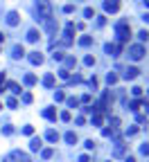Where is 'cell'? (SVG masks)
<instances>
[{
  "label": "cell",
  "mask_w": 149,
  "mask_h": 162,
  "mask_svg": "<svg viewBox=\"0 0 149 162\" xmlns=\"http://www.w3.org/2000/svg\"><path fill=\"white\" fill-rule=\"evenodd\" d=\"M115 36H118L120 45L131 39V25H129V21H120V23L115 25Z\"/></svg>",
  "instance_id": "6da1fadb"
},
{
  "label": "cell",
  "mask_w": 149,
  "mask_h": 162,
  "mask_svg": "<svg viewBox=\"0 0 149 162\" xmlns=\"http://www.w3.org/2000/svg\"><path fill=\"white\" fill-rule=\"evenodd\" d=\"M36 16H39L41 21L52 18V5H50V0H36Z\"/></svg>",
  "instance_id": "7a4b0ae2"
},
{
  "label": "cell",
  "mask_w": 149,
  "mask_h": 162,
  "mask_svg": "<svg viewBox=\"0 0 149 162\" xmlns=\"http://www.w3.org/2000/svg\"><path fill=\"white\" fill-rule=\"evenodd\" d=\"M145 54H147V52H145V45H140V43L129 45V50H127V56H129L131 61H140Z\"/></svg>",
  "instance_id": "3957f363"
},
{
  "label": "cell",
  "mask_w": 149,
  "mask_h": 162,
  "mask_svg": "<svg viewBox=\"0 0 149 162\" xmlns=\"http://www.w3.org/2000/svg\"><path fill=\"white\" fill-rule=\"evenodd\" d=\"M104 12H106V14L120 12V0H104Z\"/></svg>",
  "instance_id": "277c9868"
},
{
  "label": "cell",
  "mask_w": 149,
  "mask_h": 162,
  "mask_svg": "<svg viewBox=\"0 0 149 162\" xmlns=\"http://www.w3.org/2000/svg\"><path fill=\"white\" fill-rule=\"evenodd\" d=\"M104 50H106V54H108V56H120V54H122V45L106 43V45H104Z\"/></svg>",
  "instance_id": "5b68a950"
},
{
  "label": "cell",
  "mask_w": 149,
  "mask_h": 162,
  "mask_svg": "<svg viewBox=\"0 0 149 162\" xmlns=\"http://www.w3.org/2000/svg\"><path fill=\"white\" fill-rule=\"evenodd\" d=\"M45 32H48V34H57V32H59L57 18H48V21H45Z\"/></svg>",
  "instance_id": "8992f818"
},
{
  "label": "cell",
  "mask_w": 149,
  "mask_h": 162,
  "mask_svg": "<svg viewBox=\"0 0 149 162\" xmlns=\"http://www.w3.org/2000/svg\"><path fill=\"white\" fill-rule=\"evenodd\" d=\"M138 74H140V68H136V65H129V68L124 70V79H127V81H133Z\"/></svg>",
  "instance_id": "52a82bcc"
},
{
  "label": "cell",
  "mask_w": 149,
  "mask_h": 162,
  "mask_svg": "<svg viewBox=\"0 0 149 162\" xmlns=\"http://www.w3.org/2000/svg\"><path fill=\"white\" fill-rule=\"evenodd\" d=\"M45 140H48V142H52V144H57V142L61 140V135H59V131L48 128V131H45Z\"/></svg>",
  "instance_id": "ba28073f"
},
{
  "label": "cell",
  "mask_w": 149,
  "mask_h": 162,
  "mask_svg": "<svg viewBox=\"0 0 149 162\" xmlns=\"http://www.w3.org/2000/svg\"><path fill=\"white\" fill-rule=\"evenodd\" d=\"M18 23H21V14H18V12H9L7 14V25L9 27H16Z\"/></svg>",
  "instance_id": "9c48e42d"
},
{
  "label": "cell",
  "mask_w": 149,
  "mask_h": 162,
  "mask_svg": "<svg viewBox=\"0 0 149 162\" xmlns=\"http://www.w3.org/2000/svg\"><path fill=\"white\" fill-rule=\"evenodd\" d=\"M124 153H127V144L124 142H118L115 149H113V158H122Z\"/></svg>",
  "instance_id": "30bf717a"
},
{
  "label": "cell",
  "mask_w": 149,
  "mask_h": 162,
  "mask_svg": "<svg viewBox=\"0 0 149 162\" xmlns=\"http://www.w3.org/2000/svg\"><path fill=\"white\" fill-rule=\"evenodd\" d=\"M12 162H32V160H30V155L21 153V151H14L12 153Z\"/></svg>",
  "instance_id": "8fae6325"
},
{
  "label": "cell",
  "mask_w": 149,
  "mask_h": 162,
  "mask_svg": "<svg viewBox=\"0 0 149 162\" xmlns=\"http://www.w3.org/2000/svg\"><path fill=\"white\" fill-rule=\"evenodd\" d=\"M43 149V140L41 137H32L30 140V151H41Z\"/></svg>",
  "instance_id": "7c38bea8"
},
{
  "label": "cell",
  "mask_w": 149,
  "mask_h": 162,
  "mask_svg": "<svg viewBox=\"0 0 149 162\" xmlns=\"http://www.w3.org/2000/svg\"><path fill=\"white\" fill-rule=\"evenodd\" d=\"M74 65H77V59H74V56H66V59H63V70H72Z\"/></svg>",
  "instance_id": "4fadbf2b"
},
{
  "label": "cell",
  "mask_w": 149,
  "mask_h": 162,
  "mask_svg": "<svg viewBox=\"0 0 149 162\" xmlns=\"http://www.w3.org/2000/svg\"><path fill=\"white\" fill-rule=\"evenodd\" d=\"M23 56H25V47H23V45H14L12 59H23Z\"/></svg>",
  "instance_id": "5bb4252c"
},
{
  "label": "cell",
  "mask_w": 149,
  "mask_h": 162,
  "mask_svg": "<svg viewBox=\"0 0 149 162\" xmlns=\"http://www.w3.org/2000/svg\"><path fill=\"white\" fill-rule=\"evenodd\" d=\"M30 63H32V65H41V63H43V54H41V52H32V54H30Z\"/></svg>",
  "instance_id": "9a60e30c"
},
{
  "label": "cell",
  "mask_w": 149,
  "mask_h": 162,
  "mask_svg": "<svg viewBox=\"0 0 149 162\" xmlns=\"http://www.w3.org/2000/svg\"><path fill=\"white\" fill-rule=\"evenodd\" d=\"M90 124H93V126H102V124H104V115H102V113H93Z\"/></svg>",
  "instance_id": "2e32d148"
},
{
  "label": "cell",
  "mask_w": 149,
  "mask_h": 162,
  "mask_svg": "<svg viewBox=\"0 0 149 162\" xmlns=\"http://www.w3.org/2000/svg\"><path fill=\"white\" fill-rule=\"evenodd\" d=\"M43 117L50 119V122H57V108H45L43 110Z\"/></svg>",
  "instance_id": "e0dca14e"
},
{
  "label": "cell",
  "mask_w": 149,
  "mask_h": 162,
  "mask_svg": "<svg viewBox=\"0 0 149 162\" xmlns=\"http://www.w3.org/2000/svg\"><path fill=\"white\" fill-rule=\"evenodd\" d=\"M23 81H25V86H36V81H39V77H36V74H32V72H27L25 77H23Z\"/></svg>",
  "instance_id": "ac0fdd59"
},
{
  "label": "cell",
  "mask_w": 149,
  "mask_h": 162,
  "mask_svg": "<svg viewBox=\"0 0 149 162\" xmlns=\"http://www.w3.org/2000/svg\"><path fill=\"white\" fill-rule=\"evenodd\" d=\"M63 140H66L68 144H72V146H74V144H77V133H74V131H68L66 135H63Z\"/></svg>",
  "instance_id": "d6986e66"
},
{
  "label": "cell",
  "mask_w": 149,
  "mask_h": 162,
  "mask_svg": "<svg viewBox=\"0 0 149 162\" xmlns=\"http://www.w3.org/2000/svg\"><path fill=\"white\" fill-rule=\"evenodd\" d=\"M54 81H57V79H54V74H52V72L43 77V86H45V88H54Z\"/></svg>",
  "instance_id": "ffe728a7"
},
{
  "label": "cell",
  "mask_w": 149,
  "mask_h": 162,
  "mask_svg": "<svg viewBox=\"0 0 149 162\" xmlns=\"http://www.w3.org/2000/svg\"><path fill=\"white\" fill-rule=\"evenodd\" d=\"M27 41H30V43L39 41V30H30V32H27Z\"/></svg>",
  "instance_id": "44dd1931"
},
{
  "label": "cell",
  "mask_w": 149,
  "mask_h": 162,
  "mask_svg": "<svg viewBox=\"0 0 149 162\" xmlns=\"http://www.w3.org/2000/svg\"><path fill=\"white\" fill-rule=\"evenodd\" d=\"M7 88H9V90H12L14 95H21V86H18L16 81H9V83H7Z\"/></svg>",
  "instance_id": "7402d4cb"
},
{
  "label": "cell",
  "mask_w": 149,
  "mask_h": 162,
  "mask_svg": "<svg viewBox=\"0 0 149 162\" xmlns=\"http://www.w3.org/2000/svg\"><path fill=\"white\" fill-rule=\"evenodd\" d=\"M118 79H120V77H118L115 72H108V74H106V83H108V86H113V83H118Z\"/></svg>",
  "instance_id": "603a6c76"
},
{
  "label": "cell",
  "mask_w": 149,
  "mask_h": 162,
  "mask_svg": "<svg viewBox=\"0 0 149 162\" xmlns=\"http://www.w3.org/2000/svg\"><path fill=\"white\" fill-rule=\"evenodd\" d=\"M79 45H81V47L93 45V36H81V39H79Z\"/></svg>",
  "instance_id": "cb8c5ba5"
},
{
  "label": "cell",
  "mask_w": 149,
  "mask_h": 162,
  "mask_svg": "<svg viewBox=\"0 0 149 162\" xmlns=\"http://www.w3.org/2000/svg\"><path fill=\"white\" fill-rule=\"evenodd\" d=\"M140 106H142V101H140V99H133L131 104H129V108H131L133 113H138V110H140Z\"/></svg>",
  "instance_id": "d4e9b609"
},
{
  "label": "cell",
  "mask_w": 149,
  "mask_h": 162,
  "mask_svg": "<svg viewBox=\"0 0 149 162\" xmlns=\"http://www.w3.org/2000/svg\"><path fill=\"white\" fill-rule=\"evenodd\" d=\"M66 101H68V108H77V106H79V99H77V97H68Z\"/></svg>",
  "instance_id": "484cf974"
},
{
  "label": "cell",
  "mask_w": 149,
  "mask_h": 162,
  "mask_svg": "<svg viewBox=\"0 0 149 162\" xmlns=\"http://www.w3.org/2000/svg\"><path fill=\"white\" fill-rule=\"evenodd\" d=\"M84 18H95V9H93V7H86V9H84Z\"/></svg>",
  "instance_id": "4316f807"
},
{
  "label": "cell",
  "mask_w": 149,
  "mask_h": 162,
  "mask_svg": "<svg viewBox=\"0 0 149 162\" xmlns=\"http://www.w3.org/2000/svg\"><path fill=\"white\" fill-rule=\"evenodd\" d=\"M54 101H66V92H63V90H57V92H54Z\"/></svg>",
  "instance_id": "83f0119b"
},
{
  "label": "cell",
  "mask_w": 149,
  "mask_h": 162,
  "mask_svg": "<svg viewBox=\"0 0 149 162\" xmlns=\"http://www.w3.org/2000/svg\"><path fill=\"white\" fill-rule=\"evenodd\" d=\"M41 155H43V160H50V158L54 155V149H43V153H41Z\"/></svg>",
  "instance_id": "f1b7e54d"
},
{
  "label": "cell",
  "mask_w": 149,
  "mask_h": 162,
  "mask_svg": "<svg viewBox=\"0 0 149 162\" xmlns=\"http://www.w3.org/2000/svg\"><path fill=\"white\" fill-rule=\"evenodd\" d=\"M23 101H25V104H32V101H34V95H32V92H23Z\"/></svg>",
  "instance_id": "f546056e"
},
{
  "label": "cell",
  "mask_w": 149,
  "mask_h": 162,
  "mask_svg": "<svg viewBox=\"0 0 149 162\" xmlns=\"http://www.w3.org/2000/svg\"><path fill=\"white\" fill-rule=\"evenodd\" d=\"M7 106H9V108H18V99H16V97H9V99H7Z\"/></svg>",
  "instance_id": "4dcf8cb0"
},
{
  "label": "cell",
  "mask_w": 149,
  "mask_h": 162,
  "mask_svg": "<svg viewBox=\"0 0 149 162\" xmlns=\"http://www.w3.org/2000/svg\"><path fill=\"white\" fill-rule=\"evenodd\" d=\"M147 39H149V34H147L145 30H142V32H138V41H140V45H142V43H145Z\"/></svg>",
  "instance_id": "1f68e13d"
},
{
  "label": "cell",
  "mask_w": 149,
  "mask_h": 162,
  "mask_svg": "<svg viewBox=\"0 0 149 162\" xmlns=\"http://www.w3.org/2000/svg\"><path fill=\"white\" fill-rule=\"evenodd\" d=\"M88 86H90V88H93V90H97V86H99V81H97V77H90V79H88Z\"/></svg>",
  "instance_id": "d6a6232c"
},
{
  "label": "cell",
  "mask_w": 149,
  "mask_h": 162,
  "mask_svg": "<svg viewBox=\"0 0 149 162\" xmlns=\"http://www.w3.org/2000/svg\"><path fill=\"white\" fill-rule=\"evenodd\" d=\"M131 95H133V97H140V95H142V88H140V86H133V88H131Z\"/></svg>",
  "instance_id": "836d02e7"
},
{
  "label": "cell",
  "mask_w": 149,
  "mask_h": 162,
  "mask_svg": "<svg viewBox=\"0 0 149 162\" xmlns=\"http://www.w3.org/2000/svg\"><path fill=\"white\" fill-rule=\"evenodd\" d=\"M84 63H86L88 68H90V65H95V56H93V54H88L86 59H84Z\"/></svg>",
  "instance_id": "e575fe53"
},
{
  "label": "cell",
  "mask_w": 149,
  "mask_h": 162,
  "mask_svg": "<svg viewBox=\"0 0 149 162\" xmlns=\"http://www.w3.org/2000/svg\"><path fill=\"white\" fill-rule=\"evenodd\" d=\"M52 59H54V61H63V59H66V54H63V52H54Z\"/></svg>",
  "instance_id": "d590c367"
},
{
  "label": "cell",
  "mask_w": 149,
  "mask_h": 162,
  "mask_svg": "<svg viewBox=\"0 0 149 162\" xmlns=\"http://www.w3.org/2000/svg\"><path fill=\"white\" fill-rule=\"evenodd\" d=\"M23 133H25V135H34V126H30V124L23 126Z\"/></svg>",
  "instance_id": "8d00e7d4"
},
{
  "label": "cell",
  "mask_w": 149,
  "mask_h": 162,
  "mask_svg": "<svg viewBox=\"0 0 149 162\" xmlns=\"http://www.w3.org/2000/svg\"><path fill=\"white\" fill-rule=\"evenodd\" d=\"M61 119H63V122H70V119H72L70 110H63V113H61Z\"/></svg>",
  "instance_id": "74e56055"
},
{
  "label": "cell",
  "mask_w": 149,
  "mask_h": 162,
  "mask_svg": "<svg viewBox=\"0 0 149 162\" xmlns=\"http://www.w3.org/2000/svg\"><path fill=\"white\" fill-rule=\"evenodd\" d=\"M63 12H66V14H72V12H74V5H72V2L63 5Z\"/></svg>",
  "instance_id": "f35d334b"
},
{
  "label": "cell",
  "mask_w": 149,
  "mask_h": 162,
  "mask_svg": "<svg viewBox=\"0 0 149 162\" xmlns=\"http://www.w3.org/2000/svg\"><path fill=\"white\" fill-rule=\"evenodd\" d=\"M81 81H84L81 74H74V77H70V83H81Z\"/></svg>",
  "instance_id": "ab89813d"
},
{
  "label": "cell",
  "mask_w": 149,
  "mask_h": 162,
  "mask_svg": "<svg viewBox=\"0 0 149 162\" xmlns=\"http://www.w3.org/2000/svg\"><path fill=\"white\" fill-rule=\"evenodd\" d=\"M90 101H93V97H90L88 92H86V95H84V97L79 99V104H90Z\"/></svg>",
  "instance_id": "60d3db41"
},
{
  "label": "cell",
  "mask_w": 149,
  "mask_h": 162,
  "mask_svg": "<svg viewBox=\"0 0 149 162\" xmlns=\"http://www.w3.org/2000/svg\"><path fill=\"white\" fill-rule=\"evenodd\" d=\"M84 146H86L88 151H93V149H95V142H93V140H86V142H84Z\"/></svg>",
  "instance_id": "b9f144b4"
},
{
  "label": "cell",
  "mask_w": 149,
  "mask_h": 162,
  "mask_svg": "<svg viewBox=\"0 0 149 162\" xmlns=\"http://www.w3.org/2000/svg\"><path fill=\"white\" fill-rule=\"evenodd\" d=\"M120 126V117H111V128H118Z\"/></svg>",
  "instance_id": "7bdbcfd3"
},
{
  "label": "cell",
  "mask_w": 149,
  "mask_h": 162,
  "mask_svg": "<svg viewBox=\"0 0 149 162\" xmlns=\"http://www.w3.org/2000/svg\"><path fill=\"white\" fill-rule=\"evenodd\" d=\"M59 77H61V79H70V72L61 68V72H59Z\"/></svg>",
  "instance_id": "ee69618b"
},
{
  "label": "cell",
  "mask_w": 149,
  "mask_h": 162,
  "mask_svg": "<svg viewBox=\"0 0 149 162\" xmlns=\"http://www.w3.org/2000/svg\"><path fill=\"white\" fill-rule=\"evenodd\" d=\"M136 133H138V126H131V128H127V135H129V137H131V135H136Z\"/></svg>",
  "instance_id": "f6af8a7d"
},
{
  "label": "cell",
  "mask_w": 149,
  "mask_h": 162,
  "mask_svg": "<svg viewBox=\"0 0 149 162\" xmlns=\"http://www.w3.org/2000/svg\"><path fill=\"white\" fill-rule=\"evenodd\" d=\"M140 153H142V155H149V144H142V146H140Z\"/></svg>",
  "instance_id": "bcb514c9"
},
{
  "label": "cell",
  "mask_w": 149,
  "mask_h": 162,
  "mask_svg": "<svg viewBox=\"0 0 149 162\" xmlns=\"http://www.w3.org/2000/svg\"><path fill=\"white\" fill-rule=\"evenodd\" d=\"M2 133H5V135H12V133H14V126H5Z\"/></svg>",
  "instance_id": "7dc6e473"
},
{
  "label": "cell",
  "mask_w": 149,
  "mask_h": 162,
  "mask_svg": "<svg viewBox=\"0 0 149 162\" xmlns=\"http://www.w3.org/2000/svg\"><path fill=\"white\" fill-rule=\"evenodd\" d=\"M97 25H99V27L106 25V16H99V18H97Z\"/></svg>",
  "instance_id": "c3c4849f"
},
{
  "label": "cell",
  "mask_w": 149,
  "mask_h": 162,
  "mask_svg": "<svg viewBox=\"0 0 149 162\" xmlns=\"http://www.w3.org/2000/svg\"><path fill=\"white\" fill-rule=\"evenodd\" d=\"M74 122H77V124H79V126H84V124H86V117H81V115H79V117H77V119H74Z\"/></svg>",
  "instance_id": "681fc988"
},
{
  "label": "cell",
  "mask_w": 149,
  "mask_h": 162,
  "mask_svg": "<svg viewBox=\"0 0 149 162\" xmlns=\"http://www.w3.org/2000/svg\"><path fill=\"white\" fill-rule=\"evenodd\" d=\"M79 162H90V155H86V153L79 155Z\"/></svg>",
  "instance_id": "f907efd6"
},
{
  "label": "cell",
  "mask_w": 149,
  "mask_h": 162,
  "mask_svg": "<svg viewBox=\"0 0 149 162\" xmlns=\"http://www.w3.org/2000/svg\"><path fill=\"white\" fill-rule=\"evenodd\" d=\"M2 83H5V72H0V88H2Z\"/></svg>",
  "instance_id": "816d5d0a"
},
{
  "label": "cell",
  "mask_w": 149,
  "mask_h": 162,
  "mask_svg": "<svg viewBox=\"0 0 149 162\" xmlns=\"http://www.w3.org/2000/svg\"><path fill=\"white\" fill-rule=\"evenodd\" d=\"M124 162H136V158H133V155H127V158H124Z\"/></svg>",
  "instance_id": "f5cc1de1"
},
{
  "label": "cell",
  "mask_w": 149,
  "mask_h": 162,
  "mask_svg": "<svg viewBox=\"0 0 149 162\" xmlns=\"http://www.w3.org/2000/svg\"><path fill=\"white\" fill-rule=\"evenodd\" d=\"M142 106H145V108H147V113H149V101H147V99H142Z\"/></svg>",
  "instance_id": "db71d44e"
},
{
  "label": "cell",
  "mask_w": 149,
  "mask_h": 162,
  "mask_svg": "<svg viewBox=\"0 0 149 162\" xmlns=\"http://www.w3.org/2000/svg\"><path fill=\"white\" fill-rule=\"evenodd\" d=\"M2 43H5V34H0V47H2Z\"/></svg>",
  "instance_id": "11a10c76"
},
{
  "label": "cell",
  "mask_w": 149,
  "mask_h": 162,
  "mask_svg": "<svg viewBox=\"0 0 149 162\" xmlns=\"http://www.w3.org/2000/svg\"><path fill=\"white\" fill-rule=\"evenodd\" d=\"M142 21H147V23H149V14H145V18H142Z\"/></svg>",
  "instance_id": "9f6ffc18"
},
{
  "label": "cell",
  "mask_w": 149,
  "mask_h": 162,
  "mask_svg": "<svg viewBox=\"0 0 149 162\" xmlns=\"http://www.w3.org/2000/svg\"><path fill=\"white\" fill-rule=\"evenodd\" d=\"M0 110H2V104H0Z\"/></svg>",
  "instance_id": "6f0895ef"
},
{
  "label": "cell",
  "mask_w": 149,
  "mask_h": 162,
  "mask_svg": "<svg viewBox=\"0 0 149 162\" xmlns=\"http://www.w3.org/2000/svg\"><path fill=\"white\" fill-rule=\"evenodd\" d=\"M147 92H149V90H147Z\"/></svg>",
  "instance_id": "680465c9"
}]
</instances>
